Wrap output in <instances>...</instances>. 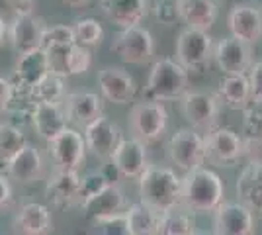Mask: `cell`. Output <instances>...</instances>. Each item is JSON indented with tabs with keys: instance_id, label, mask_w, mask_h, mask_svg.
I'll return each instance as SVG.
<instances>
[{
	"instance_id": "6da1fadb",
	"label": "cell",
	"mask_w": 262,
	"mask_h": 235,
	"mask_svg": "<svg viewBox=\"0 0 262 235\" xmlns=\"http://www.w3.org/2000/svg\"><path fill=\"white\" fill-rule=\"evenodd\" d=\"M225 196L223 180L213 170L192 168L186 173L180 186V206L190 213L213 212Z\"/></svg>"
},
{
	"instance_id": "7a4b0ae2",
	"label": "cell",
	"mask_w": 262,
	"mask_h": 235,
	"mask_svg": "<svg viewBox=\"0 0 262 235\" xmlns=\"http://www.w3.org/2000/svg\"><path fill=\"white\" fill-rule=\"evenodd\" d=\"M182 179L168 167H145L139 175V196L141 202L153 208L157 213H164L180 206Z\"/></svg>"
},
{
	"instance_id": "3957f363",
	"label": "cell",
	"mask_w": 262,
	"mask_h": 235,
	"mask_svg": "<svg viewBox=\"0 0 262 235\" xmlns=\"http://www.w3.org/2000/svg\"><path fill=\"white\" fill-rule=\"evenodd\" d=\"M186 90H188V71L178 61L174 59L155 61L145 87L149 100H178Z\"/></svg>"
},
{
	"instance_id": "277c9868",
	"label": "cell",
	"mask_w": 262,
	"mask_h": 235,
	"mask_svg": "<svg viewBox=\"0 0 262 235\" xmlns=\"http://www.w3.org/2000/svg\"><path fill=\"white\" fill-rule=\"evenodd\" d=\"M127 122H129L133 137L139 139L145 145H151L155 141H159L166 132L168 112H166L163 102L159 100L135 102L131 106Z\"/></svg>"
},
{
	"instance_id": "5b68a950",
	"label": "cell",
	"mask_w": 262,
	"mask_h": 235,
	"mask_svg": "<svg viewBox=\"0 0 262 235\" xmlns=\"http://www.w3.org/2000/svg\"><path fill=\"white\" fill-rule=\"evenodd\" d=\"M112 51L129 65H147L155 57V39L151 32L141 26L121 28L112 41Z\"/></svg>"
},
{
	"instance_id": "8992f818",
	"label": "cell",
	"mask_w": 262,
	"mask_h": 235,
	"mask_svg": "<svg viewBox=\"0 0 262 235\" xmlns=\"http://www.w3.org/2000/svg\"><path fill=\"white\" fill-rule=\"evenodd\" d=\"M166 157L172 165H176V168L184 173L202 167L206 161L204 137L196 130H190V127L178 130L166 143Z\"/></svg>"
},
{
	"instance_id": "52a82bcc",
	"label": "cell",
	"mask_w": 262,
	"mask_h": 235,
	"mask_svg": "<svg viewBox=\"0 0 262 235\" xmlns=\"http://www.w3.org/2000/svg\"><path fill=\"white\" fill-rule=\"evenodd\" d=\"M213 55V37L206 30L186 28L176 39V61L186 71H200Z\"/></svg>"
},
{
	"instance_id": "ba28073f",
	"label": "cell",
	"mask_w": 262,
	"mask_h": 235,
	"mask_svg": "<svg viewBox=\"0 0 262 235\" xmlns=\"http://www.w3.org/2000/svg\"><path fill=\"white\" fill-rule=\"evenodd\" d=\"M180 110L188 122L192 123L194 130L206 132L217 127L219 122V98L208 92H196V90H186L178 98Z\"/></svg>"
},
{
	"instance_id": "9c48e42d",
	"label": "cell",
	"mask_w": 262,
	"mask_h": 235,
	"mask_svg": "<svg viewBox=\"0 0 262 235\" xmlns=\"http://www.w3.org/2000/svg\"><path fill=\"white\" fill-rule=\"evenodd\" d=\"M47 151L55 167L65 170H78L86 159V143L80 132L67 125L61 134L47 141Z\"/></svg>"
},
{
	"instance_id": "30bf717a",
	"label": "cell",
	"mask_w": 262,
	"mask_h": 235,
	"mask_svg": "<svg viewBox=\"0 0 262 235\" xmlns=\"http://www.w3.org/2000/svg\"><path fill=\"white\" fill-rule=\"evenodd\" d=\"M45 53H47L49 73L59 75V77L63 78L82 75L92 65V53H90V49L75 44V41L67 45L45 47Z\"/></svg>"
},
{
	"instance_id": "8fae6325",
	"label": "cell",
	"mask_w": 262,
	"mask_h": 235,
	"mask_svg": "<svg viewBox=\"0 0 262 235\" xmlns=\"http://www.w3.org/2000/svg\"><path fill=\"white\" fill-rule=\"evenodd\" d=\"M206 161L217 167H231L243 157V137L229 127H213L204 137Z\"/></svg>"
},
{
	"instance_id": "7c38bea8",
	"label": "cell",
	"mask_w": 262,
	"mask_h": 235,
	"mask_svg": "<svg viewBox=\"0 0 262 235\" xmlns=\"http://www.w3.org/2000/svg\"><path fill=\"white\" fill-rule=\"evenodd\" d=\"M213 61L225 75H247L252 65V47L239 37H223L213 44Z\"/></svg>"
},
{
	"instance_id": "4fadbf2b",
	"label": "cell",
	"mask_w": 262,
	"mask_h": 235,
	"mask_svg": "<svg viewBox=\"0 0 262 235\" xmlns=\"http://www.w3.org/2000/svg\"><path fill=\"white\" fill-rule=\"evenodd\" d=\"M213 231L217 235H252V210L243 202H221L213 210Z\"/></svg>"
},
{
	"instance_id": "5bb4252c",
	"label": "cell",
	"mask_w": 262,
	"mask_h": 235,
	"mask_svg": "<svg viewBox=\"0 0 262 235\" xmlns=\"http://www.w3.org/2000/svg\"><path fill=\"white\" fill-rule=\"evenodd\" d=\"M82 137H84L88 151L94 157H98L100 161L108 163L116 145L120 143L121 130L118 127V123H114L110 118L98 116V118H94L92 122L84 125Z\"/></svg>"
},
{
	"instance_id": "9a60e30c",
	"label": "cell",
	"mask_w": 262,
	"mask_h": 235,
	"mask_svg": "<svg viewBox=\"0 0 262 235\" xmlns=\"http://www.w3.org/2000/svg\"><path fill=\"white\" fill-rule=\"evenodd\" d=\"M110 163L114 165L121 179H139V175L147 167V145L135 137H121L110 157Z\"/></svg>"
},
{
	"instance_id": "2e32d148",
	"label": "cell",
	"mask_w": 262,
	"mask_h": 235,
	"mask_svg": "<svg viewBox=\"0 0 262 235\" xmlns=\"http://www.w3.org/2000/svg\"><path fill=\"white\" fill-rule=\"evenodd\" d=\"M45 28H47L45 20L39 18V16H35V14L16 16L10 26H8L6 37L10 39L14 51L20 55V53H26V51L41 47Z\"/></svg>"
},
{
	"instance_id": "e0dca14e",
	"label": "cell",
	"mask_w": 262,
	"mask_h": 235,
	"mask_svg": "<svg viewBox=\"0 0 262 235\" xmlns=\"http://www.w3.org/2000/svg\"><path fill=\"white\" fill-rule=\"evenodd\" d=\"M78 206H80V210L84 213V218L90 220L92 224L102 220V218H108V216L123 212L127 208L125 194L120 188V184H116V182H110L108 186H104L94 196L82 200Z\"/></svg>"
},
{
	"instance_id": "ac0fdd59",
	"label": "cell",
	"mask_w": 262,
	"mask_h": 235,
	"mask_svg": "<svg viewBox=\"0 0 262 235\" xmlns=\"http://www.w3.org/2000/svg\"><path fill=\"white\" fill-rule=\"evenodd\" d=\"M98 87L102 96L114 104H129L135 98L137 84L125 69L104 67L98 73Z\"/></svg>"
},
{
	"instance_id": "d6986e66",
	"label": "cell",
	"mask_w": 262,
	"mask_h": 235,
	"mask_svg": "<svg viewBox=\"0 0 262 235\" xmlns=\"http://www.w3.org/2000/svg\"><path fill=\"white\" fill-rule=\"evenodd\" d=\"M43 157L39 153V149L26 143L10 161H6L4 170L12 180L20 184H33L43 177Z\"/></svg>"
},
{
	"instance_id": "ffe728a7",
	"label": "cell",
	"mask_w": 262,
	"mask_h": 235,
	"mask_svg": "<svg viewBox=\"0 0 262 235\" xmlns=\"http://www.w3.org/2000/svg\"><path fill=\"white\" fill-rule=\"evenodd\" d=\"M78 170L55 168V173L45 182V198L55 208H71L78 204Z\"/></svg>"
},
{
	"instance_id": "44dd1931",
	"label": "cell",
	"mask_w": 262,
	"mask_h": 235,
	"mask_svg": "<svg viewBox=\"0 0 262 235\" xmlns=\"http://www.w3.org/2000/svg\"><path fill=\"white\" fill-rule=\"evenodd\" d=\"M100 10L118 28H129L149 16V0H100Z\"/></svg>"
},
{
	"instance_id": "7402d4cb",
	"label": "cell",
	"mask_w": 262,
	"mask_h": 235,
	"mask_svg": "<svg viewBox=\"0 0 262 235\" xmlns=\"http://www.w3.org/2000/svg\"><path fill=\"white\" fill-rule=\"evenodd\" d=\"M229 30L233 37L256 44L262 37V12L252 4H237L229 14Z\"/></svg>"
},
{
	"instance_id": "603a6c76",
	"label": "cell",
	"mask_w": 262,
	"mask_h": 235,
	"mask_svg": "<svg viewBox=\"0 0 262 235\" xmlns=\"http://www.w3.org/2000/svg\"><path fill=\"white\" fill-rule=\"evenodd\" d=\"M63 110H65L69 122L84 127L94 118L102 116V112H104V102L94 92H73V94H67L65 96Z\"/></svg>"
},
{
	"instance_id": "cb8c5ba5",
	"label": "cell",
	"mask_w": 262,
	"mask_h": 235,
	"mask_svg": "<svg viewBox=\"0 0 262 235\" xmlns=\"http://www.w3.org/2000/svg\"><path fill=\"white\" fill-rule=\"evenodd\" d=\"M14 229L18 233L26 235H45L53 231V218H51V210L37 204V202H30L24 204L22 208L14 216Z\"/></svg>"
},
{
	"instance_id": "d4e9b609",
	"label": "cell",
	"mask_w": 262,
	"mask_h": 235,
	"mask_svg": "<svg viewBox=\"0 0 262 235\" xmlns=\"http://www.w3.org/2000/svg\"><path fill=\"white\" fill-rule=\"evenodd\" d=\"M49 73V63H47V53L43 47H37L32 51L20 53L14 69V77L10 78L12 82L32 89L35 82H39L41 78Z\"/></svg>"
},
{
	"instance_id": "484cf974",
	"label": "cell",
	"mask_w": 262,
	"mask_h": 235,
	"mask_svg": "<svg viewBox=\"0 0 262 235\" xmlns=\"http://www.w3.org/2000/svg\"><path fill=\"white\" fill-rule=\"evenodd\" d=\"M178 20L196 30H206L215 24L219 8L213 0H176Z\"/></svg>"
},
{
	"instance_id": "4316f807",
	"label": "cell",
	"mask_w": 262,
	"mask_h": 235,
	"mask_svg": "<svg viewBox=\"0 0 262 235\" xmlns=\"http://www.w3.org/2000/svg\"><path fill=\"white\" fill-rule=\"evenodd\" d=\"M30 122H32L33 130L37 132V135L41 139H45V141L53 139L55 135L61 134L69 125L67 114L63 110V104H49V102H43V104L35 106Z\"/></svg>"
},
{
	"instance_id": "83f0119b",
	"label": "cell",
	"mask_w": 262,
	"mask_h": 235,
	"mask_svg": "<svg viewBox=\"0 0 262 235\" xmlns=\"http://www.w3.org/2000/svg\"><path fill=\"white\" fill-rule=\"evenodd\" d=\"M237 194L241 202L254 212H262V163L251 161L237 180Z\"/></svg>"
},
{
	"instance_id": "f1b7e54d",
	"label": "cell",
	"mask_w": 262,
	"mask_h": 235,
	"mask_svg": "<svg viewBox=\"0 0 262 235\" xmlns=\"http://www.w3.org/2000/svg\"><path fill=\"white\" fill-rule=\"evenodd\" d=\"M217 98L227 108L245 110L251 104V87L247 75H225V78L219 82Z\"/></svg>"
},
{
	"instance_id": "f546056e",
	"label": "cell",
	"mask_w": 262,
	"mask_h": 235,
	"mask_svg": "<svg viewBox=\"0 0 262 235\" xmlns=\"http://www.w3.org/2000/svg\"><path fill=\"white\" fill-rule=\"evenodd\" d=\"M125 218L129 225V235H155L159 231L161 213L143 202H135L125 208Z\"/></svg>"
},
{
	"instance_id": "4dcf8cb0",
	"label": "cell",
	"mask_w": 262,
	"mask_h": 235,
	"mask_svg": "<svg viewBox=\"0 0 262 235\" xmlns=\"http://www.w3.org/2000/svg\"><path fill=\"white\" fill-rule=\"evenodd\" d=\"M32 98L35 100V104H43V102H49V104H63L67 96V89H65V80L59 75H53V73H47L39 82H35L32 89Z\"/></svg>"
},
{
	"instance_id": "1f68e13d",
	"label": "cell",
	"mask_w": 262,
	"mask_h": 235,
	"mask_svg": "<svg viewBox=\"0 0 262 235\" xmlns=\"http://www.w3.org/2000/svg\"><path fill=\"white\" fill-rule=\"evenodd\" d=\"M163 235H192L196 233L194 220L190 218V212L184 210L182 206H176L168 212L161 213L159 220V231Z\"/></svg>"
},
{
	"instance_id": "d6a6232c",
	"label": "cell",
	"mask_w": 262,
	"mask_h": 235,
	"mask_svg": "<svg viewBox=\"0 0 262 235\" xmlns=\"http://www.w3.org/2000/svg\"><path fill=\"white\" fill-rule=\"evenodd\" d=\"M26 135L16 123L0 122V159L6 163L26 145Z\"/></svg>"
},
{
	"instance_id": "836d02e7",
	"label": "cell",
	"mask_w": 262,
	"mask_h": 235,
	"mask_svg": "<svg viewBox=\"0 0 262 235\" xmlns=\"http://www.w3.org/2000/svg\"><path fill=\"white\" fill-rule=\"evenodd\" d=\"M73 34H75V44L82 47H96L104 39V30L98 20L94 18H82L73 24Z\"/></svg>"
},
{
	"instance_id": "e575fe53",
	"label": "cell",
	"mask_w": 262,
	"mask_h": 235,
	"mask_svg": "<svg viewBox=\"0 0 262 235\" xmlns=\"http://www.w3.org/2000/svg\"><path fill=\"white\" fill-rule=\"evenodd\" d=\"M110 182H114V180L110 179L104 170H92L84 177H80V182H78V204L90 198V196H94L104 186H108Z\"/></svg>"
},
{
	"instance_id": "d590c367",
	"label": "cell",
	"mask_w": 262,
	"mask_h": 235,
	"mask_svg": "<svg viewBox=\"0 0 262 235\" xmlns=\"http://www.w3.org/2000/svg\"><path fill=\"white\" fill-rule=\"evenodd\" d=\"M245 139L262 137V102H252L245 108Z\"/></svg>"
},
{
	"instance_id": "8d00e7d4",
	"label": "cell",
	"mask_w": 262,
	"mask_h": 235,
	"mask_svg": "<svg viewBox=\"0 0 262 235\" xmlns=\"http://www.w3.org/2000/svg\"><path fill=\"white\" fill-rule=\"evenodd\" d=\"M75 41V34H73V26H47L43 32V39H41V47H51V45H67Z\"/></svg>"
},
{
	"instance_id": "74e56055",
	"label": "cell",
	"mask_w": 262,
	"mask_h": 235,
	"mask_svg": "<svg viewBox=\"0 0 262 235\" xmlns=\"http://www.w3.org/2000/svg\"><path fill=\"white\" fill-rule=\"evenodd\" d=\"M98 227V233L106 235H129V225H127V218H125V210L120 213H114L108 218H102L98 222H94Z\"/></svg>"
},
{
	"instance_id": "f35d334b",
	"label": "cell",
	"mask_w": 262,
	"mask_h": 235,
	"mask_svg": "<svg viewBox=\"0 0 262 235\" xmlns=\"http://www.w3.org/2000/svg\"><path fill=\"white\" fill-rule=\"evenodd\" d=\"M155 18L164 26H172L178 20V10H176L174 0H157L153 4Z\"/></svg>"
},
{
	"instance_id": "ab89813d",
	"label": "cell",
	"mask_w": 262,
	"mask_h": 235,
	"mask_svg": "<svg viewBox=\"0 0 262 235\" xmlns=\"http://www.w3.org/2000/svg\"><path fill=\"white\" fill-rule=\"evenodd\" d=\"M247 78H249V87H251V100L262 102V61L251 65Z\"/></svg>"
},
{
	"instance_id": "60d3db41",
	"label": "cell",
	"mask_w": 262,
	"mask_h": 235,
	"mask_svg": "<svg viewBox=\"0 0 262 235\" xmlns=\"http://www.w3.org/2000/svg\"><path fill=\"white\" fill-rule=\"evenodd\" d=\"M4 4L14 12V16H26L35 10V0H4Z\"/></svg>"
},
{
	"instance_id": "b9f144b4",
	"label": "cell",
	"mask_w": 262,
	"mask_h": 235,
	"mask_svg": "<svg viewBox=\"0 0 262 235\" xmlns=\"http://www.w3.org/2000/svg\"><path fill=\"white\" fill-rule=\"evenodd\" d=\"M12 204V186L8 175H4V170H0V212L6 210Z\"/></svg>"
},
{
	"instance_id": "7bdbcfd3",
	"label": "cell",
	"mask_w": 262,
	"mask_h": 235,
	"mask_svg": "<svg viewBox=\"0 0 262 235\" xmlns=\"http://www.w3.org/2000/svg\"><path fill=\"white\" fill-rule=\"evenodd\" d=\"M10 90H12L10 78L0 77V106H4V104H6L8 96H10Z\"/></svg>"
},
{
	"instance_id": "ee69618b",
	"label": "cell",
	"mask_w": 262,
	"mask_h": 235,
	"mask_svg": "<svg viewBox=\"0 0 262 235\" xmlns=\"http://www.w3.org/2000/svg\"><path fill=\"white\" fill-rule=\"evenodd\" d=\"M67 6H71V8H82V6H86L90 0H63Z\"/></svg>"
},
{
	"instance_id": "f6af8a7d",
	"label": "cell",
	"mask_w": 262,
	"mask_h": 235,
	"mask_svg": "<svg viewBox=\"0 0 262 235\" xmlns=\"http://www.w3.org/2000/svg\"><path fill=\"white\" fill-rule=\"evenodd\" d=\"M6 32H8V26L4 22V18L0 16V47L4 45V39H6Z\"/></svg>"
},
{
	"instance_id": "bcb514c9",
	"label": "cell",
	"mask_w": 262,
	"mask_h": 235,
	"mask_svg": "<svg viewBox=\"0 0 262 235\" xmlns=\"http://www.w3.org/2000/svg\"><path fill=\"white\" fill-rule=\"evenodd\" d=\"M4 168H6V163H4L2 159H0V170H4Z\"/></svg>"
},
{
	"instance_id": "7dc6e473",
	"label": "cell",
	"mask_w": 262,
	"mask_h": 235,
	"mask_svg": "<svg viewBox=\"0 0 262 235\" xmlns=\"http://www.w3.org/2000/svg\"><path fill=\"white\" fill-rule=\"evenodd\" d=\"M2 112H4V110H2V106H0V114H2Z\"/></svg>"
}]
</instances>
